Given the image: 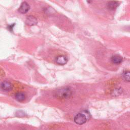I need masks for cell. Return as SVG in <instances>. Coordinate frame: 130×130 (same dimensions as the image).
I'll return each instance as SVG.
<instances>
[{
	"instance_id": "obj_1",
	"label": "cell",
	"mask_w": 130,
	"mask_h": 130,
	"mask_svg": "<svg viewBox=\"0 0 130 130\" xmlns=\"http://www.w3.org/2000/svg\"><path fill=\"white\" fill-rule=\"evenodd\" d=\"M72 94L71 90L69 88H63L57 90L55 94L58 98L66 99L70 96Z\"/></svg>"
},
{
	"instance_id": "obj_3",
	"label": "cell",
	"mask_w": 130,
	"mask_h": 130,
	"mask_svg": "<svg viewBox=\"0 0 130 130\" xmlns=\"http://www.w3.org/2000/svg\"><path fill=\"white\" fill-rule=\"evenodd\" d=\"M1 89L5 91H9L13 88V85L11 83L7 81H4L0 85Z\"/></svg>"
},
{
	"instance_id": "obj_11",
	"label": "cell",
	"mask_w": 130,
	"mask_h": 130,
	"mask_svg": "<svg viewBox=\"0 0 130 130\" xmlns=\"http://www.w3.org/2000/svg\"><path fill=\"white\" fill-rule=\"evenodd\" d=\"M13 26H14V24H13V25H9V26H8V28H9V29H13Z\"/></svg>"
},
{
	"instance_id": "obj_6",
	"label": "cell",
	"mask_w": 130,
	"mask_h": 130,
	"mask_svg": "<svg viewBox=\"0 0 130 130\" xmlns=\"http://www.w3.org/2000/svg\"><path fill=\"white\" fill-rule=\"evenodd\" d=\"M55 61L57 64L60 65H63L66 64L68 62V58L64 55H60L56 57Z\"/></svg>"
},
{
	"instance_id": "obj_9",
	"label": "cell",
	"mask_w": 130,
	"mask_h": 130,
	"mask_svg": "<svg viewBox=\"0 0 130 130\" xmlns=\"http://www.w3.org/2000/svg\"><path fill=\"white\" fill-rule=\"evenodd\" d=\"M119 5V3L117 1H111L108 4V8L110 10L115 9Z\"/></svg>"
},
{
	"instance_id": "obj_8",
	"label": "cell",
	"mask_w": 130,
	"mask_h": 130,
	"mask_svg": "<svg viewBox=\"0 0 130 130\" xmlns=\"http://www.w3.org/2000/svg\"><path fill=\"white\" fill-rule=\"evenodd\" d=\"M111 61L115 64H119L122 62L123 61V58L121 56L118 54H116L111 57Z\"/></svg>"
},
{
	"instance_id": "obj_10",
	"label": "cell",
	"mask_w": 130,
	"mask_h": 130,
	"mask_svg": "<svg viewBox=\"0 0 130 130\" xmlns=\"http://www.w3.org/2000/svg\"><path fill=\"white\" fill-rule=\"evenodd\" d=\"M123 78L126 81H129V72L128 71H124L122 74Z\"/></svg>"
},
{
	"instance_id": "obj_4",
	"label": "cell",
	"mask_w": 130,
	"mask_h": 130,
	"mask_svg": "<svg viewBox=\"0 0 130 130\" xmlns=\"http://www.w3.org/2000/svg\"><path fill=\"white\" fill-rule=\"evenodd\" d=\"M38 23L37 19L34 16H28L25 20V23L28 26H32L36 25Z\"/></svg>"
},
{
	"instance_id": "obj_2",
	"label": "cell",
	"mask_w": 130,
	"mask_h": 130,
	"mask_svg": "<svg viewBox=\"0 0 130 130\" xmlns=\"http://www.w3.org/2000/svg\"><path fill=\"white\" fill-rule=\"evenodd\" d=\"M74 122L76 123L81 125L85 123L86 122L87 120V116L85 115V114L81 112V113H78L75 115V116L74 117Z\"/></svg>"
},
{
	"instance_id": "obj_5",
	"label": "cell",
	"mask_w": 130,
	"mask_h": 130,
	"mask_svg": "<svg viewBox=\"0 0 130 130\" xmlns=\"http://www.w3.org/2000/svg\"><path fill=\"white\" fill-rule=\"evenodd\" d=\"M29 9H30V6L28 5V4L26 2H24L21 4L18 11L20 13L25 14L28 11Z\"/></svg>"
},
{
	"instance_id": "obj_7",
	"label": "cell",
	"mask_w": 130,
	"mask_h": 130,
	"mask_svg": "<svg viewBox=\"0 0 130 130\" xmlns=\"http://www.w3.org/2000/svg\"><path fill=\"white\" fill-rule=\"evenodd\" d=\"M15 99L19 102H22L26 98V94L24 92H18L15 95Z\"/></svg>"
}]
</instances>
